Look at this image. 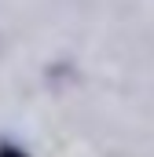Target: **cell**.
Here are the masks:
<instances>
[{
  "mask_svg": "<svg viewBox=\"0 0 154 157\" xmlns=\"http://www.w3.org/2000/svg\"><path fill=\"white\" fill-rule=\"evenodd\" d=\"M0 157H26V154H18V150H11V146H4V150H0Z\"/></svg>",
  "mask_w": 154,
  "mask_h": 157,
  "instance_id": "6da1fadb",
  "label": "cell"
}]
</instances>
